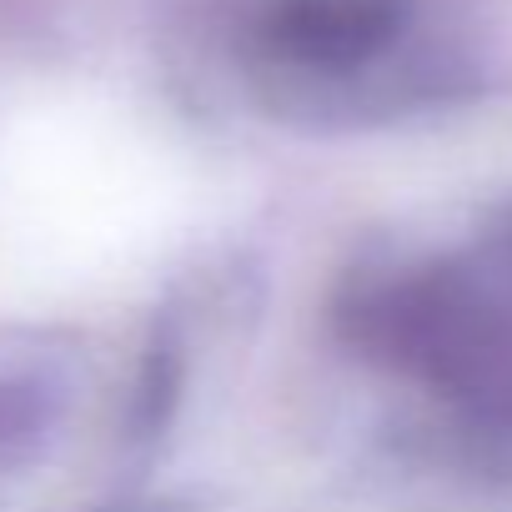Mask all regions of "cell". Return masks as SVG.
Wrapping results in <instances>:
<instances>
[{"label": "cell", "mask_w": 512, "mask_h": 512, "mask_svg": "<svg viewBox=\"0 0 512 512\" xmlns=\"http://www.w3.org/2000/svg\"><path fill=\"white\" fill-rule=\"evenodd\" d=\"M392 31V0H282L272 16V46L287 61L322 71L367 61Z\"/></svg>", "instance_id": "7a4b0ae2"}, {"label": "cell", "mask_w": 512, "mask_h": 512, "mask_svg": "<svg viewBox=\"0 0 512 512\" xmlns=\"http://www.w3.org/2000/svg\"><path fill=\"white\" fill-rule=\"evenodd\" d=\"M382 317L387 342L432 382L472 402L512 407V256L442 267Z\"/></svg>", "instance_id": "6da1fadb"}]
</instances>
